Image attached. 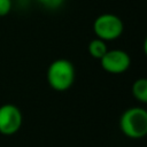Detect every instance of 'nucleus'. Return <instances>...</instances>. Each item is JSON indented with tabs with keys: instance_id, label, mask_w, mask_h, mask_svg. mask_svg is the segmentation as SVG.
I'll return each instance as SVG.
<instances>
[{
	"instance_id": "nucleus-1",
	"label": "nucleus",
	"mask_w": 147,
	"mask_h": 147,
	"mask_svg": "<svg viewBox=\"0 0 147 147\" xmlns=\"http://www.w3.org/2000/svg\"><path fill=\"white\" fill-rule=\"evenodd\" d=\"M75 80V67L67 59L53 61L47 69V82L49 86L59 92L67 91Z\"/></svg>"
},
{
	"instance_id": "nucleus-2",
	"label": "nucleus",
	"mask_w": 147,
	"mask_h": 147,
	"mask_svg": "<svg viewBox=\"0 0 147 147\" xmlns=\"http://www.w3.org/2000/svg\"><path fill=\"white\" fill-rule=\"evenodd\" d=\"M119 127L124 136L131 139H140L147 133V111L141 107L125 110L119 119Z\"/></svg>"
},
{
	"instance_id": "nucleus-3",
	"label": "nucleus",
	"mask_w": 147,
	"mask_h": 147,
	"mask_svg": "<svg viewBox=\"0 0 147 147\" xmlns=\"http://www.w3.org/2000/svg\"><path fill=\"white\" fill-rule=\"evenodd\" d=\"M93 30L95 36L106 41L117 39L124 30L122 20L115 14H101L98 16L93 23Z\"/></svg>"
},
{
	"instance_id": "nucleus-4",
	"label": "nucleus",
	"mask_w": 147,
	"mask_h": 147,
	"mask_svg": "<svg viewBox=\"0 0 147 147\" xmlns=\"http://www.w3.org/2000/svg\"><path fill=\"white\" fill-rule=\"evenodd\" d=\"M22 113L11 103H6L0 107V133L3 136L15 134L22 125Z\"/></svg>"
},
{
	"instance_id": "nucleus-5",
	"label": "nucleus",
	"mask_w": 147,
	"mask_h": 147,
	"mask_svg": "<svg viewBox=\"0 0 147 147\" xmlns=\"http://www.w3.org/2000/svg\"><path fill=\"white\" fill-rule=\"evenodd\" d=\"M100 62L105 71L116 75L123 74L130 68L131 57L123 49H111L105 53V55L100 59Z\"/></svg>"
},
{
	"instance_id": "nucleus-6",
	"label": "nucleus",
	"mask_w": 147,
	"mask_h": 147,
	"mask_svg": "<svg viewBox=\"0 0 147 147\" xmlns=\"http://www.w3.org/2000/svg\"><path fill=\"white\" fill-rule=\"evenodd\" d=\"M132 94L138 101L142 103L147 102V79L146 78H139L133 83Z\"/></svg>"
},
{
	"instance_id": "nucleus-7",
	"label": "nucleus",
	"mask_w": 147,
	"mask_h": 147,
	"mask_svg": "<svg viewBox=\"0 0 147 147\" xmlns=\"http://www.w3.org/2000/svg\"><path fill=\"white\" fill-rule=\"evenodd\" d=\"M87 49H88V53H90L91 56H93V57H95V59H99V60H100V59L105 55V53L108 51L106 42H105L103 40L99 39V38H95V39L91 40L90 44H88Z\"/></svg>"
},
{
	"instance_id": "nucleus-8",
	"label": "nucleus",
	"mask_w": 147,
	"mask_h": 147,
	"mask_svg": "<svg viewBox=\"0 0 147 147\" xmlns=\"http://www.w3.org/2000/svg\"><path fill=\"white\" fill-rule=\"evenodd\" d=\"M11 9V0H0V17L9 14Z\"/></svg>"
},
{
	"instance_id": "nucleus-9",
	"label": "nucleus",
	"mask_w": 147,
	"mask_h": 147,
	"mask_svg": "<svg viewBox=\"0 0 147 147\" xmlns=\"http://www.w3.org/2000/svg\"><path fill=\"white\" fill-rule=\"evenodd\" d=\"M38 1L49 9H56L63 3L64 0H38Z\"/></svg>"
}]
</instances>
